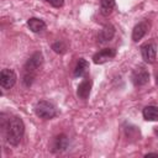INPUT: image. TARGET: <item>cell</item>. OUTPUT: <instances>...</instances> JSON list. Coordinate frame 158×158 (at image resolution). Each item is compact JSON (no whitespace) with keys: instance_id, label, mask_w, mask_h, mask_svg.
<instances>
[{"instance_id":"14","label":"cell","mask_w":158,"mask_h":158,"mask_svg":"<svg viewBox=\"0 0 158 158\" xmlns=\"http://www.w3.org/2000/svg\"><path fill=\"white\" fill-rule=\"evenodd\" d=\"M115 0H100V12L104 16H109L115 9Z\"/></svg>"},{"instance_id":"13","label":"cell","mask_w":158,"mask_h":158,"mask_svg":"<svg viewBox=\"0 0 158 158\" xmlns=\"http://www.w3.org/2000/svg\"><path fill=\"white\" fill-rule=\"evenodd\" d=\"M89 69V63L86 59L84 58H79V60L77 62V65L74 68V77H83Z\"/></svg>"},{"instance_id":"2","label":"cell","mask_w":158,"mask_h":158,"mask_svg":"<svg viewBox=\"0 0 158 158\" xmlns=\"http://www.w3.org/2000/svg\"><path fill=\"white\" fill-rule=\"evenodd\" d=\"M42 63H43V54L41 52H35L27 59V62L23 65V77H22V81L26 86L32 85Z\"/></svg>"},{"instance_id":"16","label":"cell","mask_w":158,"mask_h":158,"mask_svg":"<svg viewBox=\"0 0 158 158\" xmlns=\"http://www.w3.org/2000/svg\"><path fill=\"white\" fill-rule=\"evenodd\" d=\"M52 49L58 54H63L67 52V44L63 41H57L52 44Z\"/></svg>"},{"instance_id":"6","label":"cell","mask_w":158,"mask_h":158,"mask_svg":"<svg viewBox=\"0 0 158 158\" xmlns=\"http://www.w3.org/2000/svg\"><path fill=\"white\" fill-rule=\"evenodd\" d=\"M16 79H17L16 73L12 69L5 68L1 70V74H0V85L6 90L11 89L16 84Z\"/></svg>"},{"instance_id":"12","label":"cell","mask_w":158,"mask_h":158,"mask_svg":"<svg viewBox=\"0 0 158 158\" xmlns=\"http://www.w3.org/2000/svg\"><path fill=\"white\" fill-rule=\"evenodd\" d=\"M144 120L147 121H158V107L157 106H146L142 111Z\"/></svg>"},{"instance_id":"15","label":"cell","mask_w":158,"mask_h":158,"mask_svg":"<svg viewBox=\"0 0 158 158\" xmlns=\"http://www.w3.org/2000/svg\"><path fill=\"white\" fill-rule=\"evenodd\" d=\"M68 147V138L64 135H59L54 138V148L56 151H64Z\"/></svg>"},{"instance_id":"9","label":"cell","mask_w":158,"mask_h":158,"mask_svg":"<svg viewBox=\"0 0 158 158\" xmlns=\"http://www.w3.org/2000/svg\"><path fill=\"white\" fill-rule=\"evenodd\" d=\"M114 36H115V27L112 25H105L98 33V42L107 43L114 38Z\"/></svg>"},{"instance_id":"7","label":"cell","mask_w":158,"mask_h":158,"mask_svg":"<svg viewBox=\"0 0 158 158\" xmlns=\"http://www.w3.org/2000/svg\"><path fill=\"white\" fill-rule=\"evenodd\" d=\"M115 56H116L115 48H104L93 56V62L95 64H104V63L111 60L112 58H115Z\"/></svg>"},{"instance_id":"18","label":"cell","mask_w":158,"mask_h":158,"mask_svg":"<svg viewBox=\"0 0 158 158\" xmlns=\"http://www.w3.org/2000/svg\"><path fill=\"white\" fill-rule=\"evenodd\" d=\"M152 156H158V153H148L146 157H152Z\"/></svg>"},{"instance_id":"10","label":"cell","mask_w":158,"mask_h":158,"mask_svg":"<svg viewBox=\"0 0 158 158\" xmlns=\"http://www.w3.org/2000/svg\"><path fill=\"white\" fill-rule=\"evenodd\" d=\"M90 91H91V80L90 78H85L79 85H78V89H77V95L79 99L81 100H86L90 95Z\"/></svg>"},{"instance_id":"11","label":"cell","mask_w":158,"mask_h":158,"mask_svg":"<svg viewBox=\"0 0 158 158\" xmlns=\"http://www.w3.org/2000/svg\"><path fill=\"white\" fill-rule=\"evenodd\" d=\"M27 26H28V28H30L32 32H35V33H40V32H42L43 30H46V23H44V21L41 20V19H37V17H31V19H28V20H27Z\"/></svg>"},{"instance_id":"8","label":"cell","mask_w":158,"mask_h":158,"mask_svg":"<svg viewBox=\"0 0 158 158\" xmlns=\"http://www.w3.org/2000/svg\"><path fill=\"white\" fill-rule=\"evenodd\" d=\"M149 28H151V22H149L148 20L141 21V22L137 23V25L133 27V30H132V40H133L135 42L139 41L141 38L144 37V35L149 31Z\"/></svg>"},{"instance_id":"3","label":"cell","mask_w":158,"mask_h":158,"mask_svg":"<svg viewBox=\"0 0 158 158\" xmlns=\"http://www.w3.org/2000/svg\"><path fill=\"white\" fill-rule=\"evenodd\" d=\"M35 114L42 120H51L56 117L57 109L52 102L47 100H40L35 105Z\"/></svg>"},{"instance_id":"5","label":"cell","mask_w":158,"mask_h":158,"mask_svg":"<svg viewBox=\"0 0 158 158\" xmlns=\"http://www.w3.org/2000/svg\"><path fill=\"white\" fill-rule=\"evenodd\" d=\"M141 54L146 63L152 64L157 59V46L153 42H147L141 46Z\"/></svg>"},{"instance_id":"4","label":"cell","mask_w":158,"mask_h":158,"mask_svg":"<svg viewBox=\"0 0 158 158\" xmlns=\"http://www.w3.org/2000/svg\"><path fill=\"white\" fill-rule=\"evenodd\" d=\"M131 80L135 86H143L149 81V73L144 67H137L132 72Z\"/></svg>"},{"instance_id":"17","label":"cell","mask_w":158,"mask_h":158,"mask_svg":"<svg viewBox=\"0 0 158 158\" xmlns=\"http://www.w3.org/2000/svg\"><path fill=\"white\" fill-rule=\"evenodd\" d=\"M44 1L53 7H62L64 4V0H44Z\"/></svg>"},{"instance_id":"19","label":"cell","mask_w":158,"mask_h":158,"mask_svg":"<svg viewBox=\"0 0 158 158\" xmlns=\"http://www.w3.org/2000/svg\"><path fill=\"white\" fill-rule=\"evenodd\" d=\"M156 80H157V84H158V72L156 73Z\"/></svg>"},{"instance_id":"1","label":"cell","mask_w":158,"mask_h":158,"mask_svg":"<svg viewBox=\"0 0 158 158\" xmlns=\"http://www.w3.org/2000/svg\"><path fill=\"white\" fill-rule=\"evenodd\" d=\"M4 133L6 137V141L11 146H17L25 133V125L21 117L19 116H11L6 120L4 123Z\"/></svg>"}]
</instances>
